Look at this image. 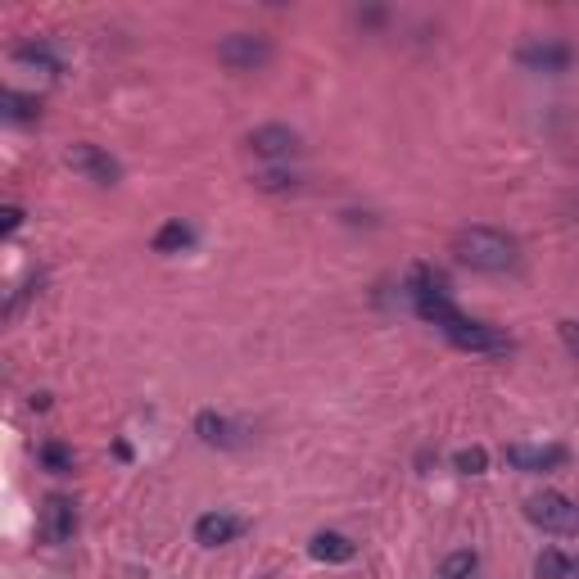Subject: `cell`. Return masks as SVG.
Returning <instances> with one entry per match:
<instances>
[{
	"label": "cell",
	"mask_w": 579,
	"mask_h": 579,
	"mask_svg": "<svg viewBox=\"0 0 579 579\" xmlns=\"http://www.w3.org/2000/svg\"><path fill=\"white\" fill-rule=\"evenodd\" d=\"M240 534H245V521L227 512H209L195 521V543H204V548H222V543L240 539Z\"/></svg>",
	"instance_id": "30bf717a"
},
{
	"label": "cell",
	"mask_w": 579,
	"mask_h": 579,
	"mask_svg": "<svg viewBox=\"0 0 579 579\" xmlns=\"http://www.w3.org/2000/svg\"><path fill=\"white\" fill-rule=\"evenodd\" d=\"M534 575L539 579H579V557H566L561 548H543L534 557Z\"/></svg>",
	"instance_id": "4fadbf2b"
},
{
	"label": "cell",
	"mask_w": 579,
	"mask_h": 579,
	"mask_svg": "<svg viewBox=\"0 0 579 579\" xmlns=\"http://www.w3.org/2000/svg\"><path fill=\"white\" fill-rule=\"evenodd\" d=\"M0 218H5V222H0V227H5V236H14V231L23 227V209H19V204H10V209L0 213Z\"/></svg>",
	"instance_id": "7402d4cb"
},
{
	"label": "cell",
	"mask_w": 579,
	"mask_h": 579,
	"mask_svg": "<svg viewBox=\"0 0 579 579\" xmlns=\"http://www.w3.org/2000/svg\"><path fill=\"white\" fill-rule=\"evenodd\" d=\"M77 530V507L73 498H59L50 494L46 507H41V534H46V543H68Z\"/></svg>",
	"instance_id": "9c48e42d"
},
{
	"label": "cell",
	"mask_w": 579,
	"mask_h": 579,
	"mask_svg": "<svg viewBox=\"0 0 579 579\" xmlns=\"http://www.w3.org/2000/svg\"><path fill=\"white\" fill-rule=\"evenodd\" d=\"M195 435L213 448H236L240 444V430L231 426L227 417H218V412H200V417H195Z\"/></svg>",
	"instance_id": "7c38bea8"
},
{
	"label": "cell",
	"mask_w": 579,
	"mask_h": 579,
	"mask_svg": "<svg viewBox=\"0 0 579 579\" xmlns=\"http://www.w3.org/2000/svg\"><path fill=\"white\" fill-rule=\"evenodd\" d=\"M561 344L570 349V358H579V322H561Z\"/></svg>",
	"instance_id": "44dd1931"
},
{
	"label": "cell",
	"mask_w": 579,
	"mask_h": 579,
	"mask_svg": "<svg viewBox=\"0 0 579 579\" xmlns=\"http://www.w3.org/2000/svg\"><path fill=\"white\" fill-rule=\"evenodd\" d=\"M37 457H41V466H46L50 475H68V471H73V453H68L64 444H55V439H50V444H41Z\"/></svg>",
	"instance_id": "ac0fdd59"
},
{
	"label": "cell",
	"mask_w": 579,
	"mask_h": 579,
	"mask_svg": "<svg viewBox=\"0 0 579 579\" xmlns=\"http://www.w3.org/2000/svg\"><path fill=\"white\" fill-rule=\"evenodd\" d=\"M276 55V46L267 37H258V32H231V37L218 41V59L231 68V73H258V68H267Z\"/></svg>",
	"instance_id": "7a4b0ae2"
},
{
	"label": "cell",
	"mask_w": 579,
	"mask_h": 579,
	"mask_svg": "<svg viewBox=\"0 0 579 579\" xmlns=\"http://www.w3.org/2000/svg\"><path fill=\"white\" fill-rule=\"evenodd\" d=\"M254 186H258V190H295L299 177H295V172L272 168V172H254Z\"/></svg>",
	"instance_id": "ffe728a7"
},
{
	"label": "cell",
	"mask_w": 579,
	"mask_h": 579,
	"mask_svg": "<svg viewBox=\"0 0 579 579\" xmlns=\"http://www.w3.org/2000/svg\"><path fill=\"white\" fill-rule=\"evenodd\" d=\"M195 245V227H186V222H168V227L154 236V254H181V249Z\"/></svg>",
	"instance_id": "5bb4252c"
},
{
	"label": "cell",
	"mask_w": 579,
	"mask_h": 579,
	"mask_svg": "<svg viewBox=\"0 0 579 579\" xmlns=\"http://www.w3.org/2000/svg\"><path fill=\"white\" fill-rule=\"evenodd\" d=\"M64 163L77 172V177H86V181H95V186H114L118 177H123V168H118L114 159H109L100 145H86V141H77V145H68V154H64Z\"/></svg>",
	"instance_id": "8992f818"
},
{
	"label": "cell",
	"mask_w": 579,
	"mask_h": 579,
	"mask_svg": "<svg viewBox=\"0 0 579 579\" xmlns=\"http://www.w3.org/2000/svg\"><path fill=\"white\" fill-rule=\"evenodd\" d=\"M516 59H521V68H530V73H566L570 64H575V50L566 46V41L557 37H543V41H530V46L516 50Z\"/></svg>",
	"instance_id": "52a82bcc"
},
{
	"label": "cell",
	"mask_w": 579,
	"mask_h": 579,
	"mask_svg": "<svg viewBox=\"0 0 579 579\" xmlns=\"http://www.w3.org/2000/svg\"><path fill=\"white\" fill-rule=\"evenodd\" d=\"M503 457L512 471L548 475V471H561V466L570 462V448H561V444H507Z\"/></svg>",
	"instance_id": "5b68a950"
},
{
	"label": "cell",
	"mask_w": 579,
	"mask_h": 579,
	"mask_svg": "<svg viewBox=\"0 0 579 579\" xmlns=\"http://www.w3.org/2000/svg\"><path fill=\"white\" fill-rule=\"evenodd\" d=\"M308 552H313L317 561H331V566H340V561H353V557H358V543L344 539V534H335V530H322V534H313Z\"/></svg>",
	"instance_id": "8fae6325"
},
{
	"label": "cell",
	"mask_w": 579,
	"mask_h": 579,
	"mask_svg": "<svg viewBox=\"0 0 579 579\" xmlns=\"http://www.w3.org/2000/svg\"><path fill=\"white\" fill-rule=\"evenodd\" d=\"M453 349H466V353H485V358H503V353H512L516 349V340L512 335H503L498 326H485V322H471L466 317L462 326H453V331L444 335Z\"/></svg>",
	"instance_id": "277c9868"
},
{
	"label": "cell",
	"mask_w": 579,
	"mask_h": 579,
	"mask_svg": "<svg viewBox=\"0 0 579 579\" xmlns=\"http://www.w3.org/2000/svg\"><path fill=\"white\" fill-rule=\"evenodd\" d=\"M0 109H5V118H10V123H37V118H41L37 100H32V95H19V91L0 95Z\"/></svg>",
	"instance_id": "2e32d148"
},
{
	"label": "cell",
	"mask_w": 579,
	"mask_h": 579,
	"mask_svg": "<svg viewBox=\"0 0 579 579\" xmlns=\"http://www.w3.org/2000/svg\"><path fill=\"white\" fill-rule=\"evenodd\" d=\"M453 466L462 475H485L489 471V453H485V448H462V453L453 457Z\"/></svg>",
	"instance_id": "d6986e66"
},
{
	"label": "cell",
	"mask_w": 579,
	"mask_h": 579,
	"mask_svg": "<svg viewBox=\"0 0 579 579\" xmlns=\"http://www.w3.org/2000/svg\"><path fill=\"white\" fill-rule=\"evenodd\" d=\"M245 145L258 154V159L281 163V159H290V154H299V132L285 123H267V127H254Z\"/></svg>",
	"instance_id": "ba28073f"
},
{
	"label": "cell",
	"mask_w": 579,
	"mask_h": 579,
	"mask_svg": "<svg viewBox=\"0 0 579 579\" xmlns=\"http://www.w3.org/2000/svg\"><path fill=\"white\" fill-rule=\"evenodd\" d=\"M475 570H480V552L475 548H457L444 557V566H439V579H475Z\"/></svg>",
	"instance_id": "9a60e30c"
},
{
	"label": "cell",
	"mask_w": 579,
	"mask_h": 579,
	"mask_svg": "<svg viewBox=\"0 0 579 579\" xmlns=\"http://www.w3.org/2000/svg\"><path fill=\"white\" fill-rule=\"evenodd\" d=\"M525 521L548 530V534H575L579 530V503L548 489V494H534L530 503H525Z\"/></svg>",
	"instance_id": "3957f363"
},
{
	"label": "cell",
	"mask_w": 579,
	"mask_h": 579,
	"mask_svg": "<svg viewBox=\"0 0 579 579\" xmlns=\"http://www.w3.org/2000/svg\"><path fill=\"white\" fill-rule=\"evenodd\" d=\"M14 64H23V68H37L41 77H59V59L50 55L46 46H19V50H14Z\"/></svg>",
	"instance_id": "e0dca14e"
},
{
	"label": "cell",
	"mask_w": 579,
	"mask_h": 579,
	"mask_svg": "<svg viewBox=\"0 0 579 579\" xmlns=\"http://www.w3.org/2000/svg\"><path fill=\"white\" fill-rule=\"evenodd\" d=\"M453 254L471 272H507L516 263V240L494 227H466L453 236Z\"/></svg>",
	"instance_id": "6da1fadb"
}]
</instances>
